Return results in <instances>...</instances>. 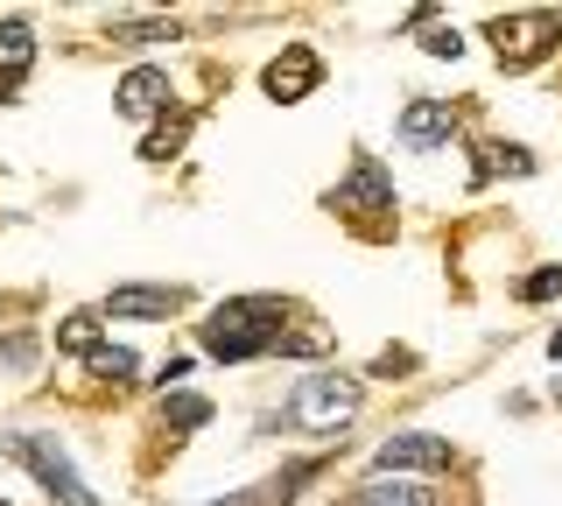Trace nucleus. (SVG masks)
<instances>
[{"label":"nucleus","mask_w":562,"mask_h":506,"mask_svg":"<svg viewBox=\"0 0 562 506\" xmlns=\"http://www.w3.org/2000/svg\"><path fill=\"white\" fill-rule=\"evenodd\" d=\"M281 317L289 310L274 295H239V303H218L204 317V352L211 359H254V352H274L281 345Z\"/></svg>","instance_id":"nucleus-1"},{"label":"nucleus","mask_w":562,"mask_h":506,"mask_svg":"<svg viewBox=\"0 0 562 506\" xmlns=\"http://www.w3.org/2000/svg\"><path fill=\"white\" fill-rule=\"evenodd\" d=\"M359 401H366V387L351 373H310L303 387L289 394V423L310 429V436H338L351 415H359Z\"/></svg>","instance_id":"nucleus-2"},{"label":"nucleus","mask_w":562,"mask_h":506,"mask_svg":"<svg viewBox=\"0 0 562 506\" xmlns=\"http://www.w3.org/2000/svg\"><path fill=\"white\" fill-rule=\"evenodd\" d=\"M555 43H562V22H555V14H499V22H492V49H499L506 71L541 64Z\"/></svg>","instance_id":"nucleus-3"},{"label":"nucleus","mask_w":562,"mask_h":506,"mask_svg":"<svg viewBox=\"0 0 562 506\" xmlns=\"http://www.w3.org/2000/svg\"><path fill=\"white\" fill-rule=\"evenodd\" d=\"M8 458H22L64 506H92L85 479H78V471H70V458H64V443H49V436H8Z\"/></svg>","instance_id":"nucleus-4"},{"label":"nucleus","mask_w":562,"mask_h":506,"mask_svg":"<svg viewBox=\"0 0 562 506\" xmlns=\"http://www.w3.org/2000/svg\"><path fill=\"white\" fill-rule=\"evenodd\" d=\"M443 464H450V443L429 436V429H401V436H386V443L373 450L380 479H401V471H443Z\"/></svg>","instance_id":"nucleus-5"},{"label":"nucleus","mask_w":562,"mask_h":506,"mask_svg":"<svg viewBox=\"0 0 562 506\" xmlns=\"http://www.w3.org/2000/svg\"><path fill=\"white\" fill-rule=\"evenodd\" d=\"M316 85H324V64H316V49H281V57L268 64V71H260V92L274 99V106H295V99H310Z\"/></svg>","instance_id":"nucleus-6"},{"label":"nucleus","mask_w":562,"mask_h":506,"mask_svg":"<svg viewBox=\"0 0 562 506\" xmlns=\"http://www.w3.org/2000/svg\"><path fill=\"white\" fill-rule=\"evenodd\" d=\"M330 204H338V212H359V218H386L394 212V183H386L380 162H359L338 190H330Z\"/></svg>","instance_id":"nucleus-7"},{"label":"nucleus","mask_w":562,"mask_h":506,"mask_svg":"<svg viewBox=\"0 0 562 506\" xmlns=\"http://www.w3.org/2000/svg\"><path fill=\"white\" fill-rule=\"evenodd\" d=\"M113 106L120 113H134V120H148V113H162L169 106V71H155V64H134L127 78H120V92H113Z\"/></svg>","instance_id":"nucleus-8"},{"label":"nucleus","mask_w":562,"mask_h":506,"mask_svg":"<svg viewBox=\"0 0 562 506\" xmlns=\"http://www.w3.org/2000/svg\"><path fill=\"white\" fill-rule=\"evenodd\" d=\"M450 134H457V113L443 99H415V106L401 113V142L408 148H436V142H450Z\"/></svg>","instance_id":"nucleus-9"},{"label":"nucleus","mask_w":562,"mask_h":506,"mask_svg":"<svg viewBox=\"0 0 562 506\" xmlns=\"http://www.w3.org/2000/svg\"><path fill=\"white\" fill-rule=\"evenodd\" d=\"M345 506H443V499H436V485H415V479H394V485H386L380 471H373V479H366Z\"/></svg>","instance_id":"nucleus-10"},{"label":"nucleus","mask_w":562,"mask_h":506,"mask_svg":"<svg viewBox=\"0 0 562 506\" xmlns=\"http://www.w3.org/2000/svg\"><path fill=\"white\" fill-rule=\"evenodd\" d=\"M105 310H113V317H176V310H183V289H113Z\"/></svg>","instance_id":"nucleus-11"},{"label":"nucleus","mask_w":562,"mask_h":506,"mask_svg":"<svg viewBox=\"0 0 562 506\" xmlns=\"http://www.w3.org/2000/svg\"><path fill=\"white\" fill-rule=\"evenodd\" d=\"M29 57H35V36H29V22L22 14H0V78H22L29 71Z\"/></svg>","instance_id":"nucleus-12"},{"label":"nucleus","mask_w":562,"mask_h":506,"mask_svg":"<svg viewBox=\"0 0 562 506\" xmlns=\"http://www.w3.org/2000/svg\"><path fill=\"white\" fill-rule=\"evenodd\" d=\"M527 169H535V155L520 142H485L479 148V177H527Z\"/></svg>","instance_id":"nucleus-13"},{"label":"nucleus","mask_w":562,"mask_h":506,"mask_svg":"<svg viewBox=\"0 0 562 506\" xmlns=\"http://www.w3.org/2000/svg\"><path fill=\"white\" fill-rule=\"evenodd\" d=\"M57 345H64V352H85V359H92V352H99V310H70V317L57 324Z\"/></svg>","instance_id":"nucleus-14"},{"label":"nucleus","mask_w":562,"mask_h":506,"mask_svg":"<svg viewBox=\"0 0 562 506\" xmlns=\"http://www.w3.org/2000/svg\"><path fill=\"white\" fill-rule=\"evenodd\" d=\"M183 142H190V113H169L162 127H155L148 142H140V155H148V162H169V155L183 148Z\"/></svg>","instance_id":"nucleus-15"},{"label":"nucleus","mask_w":562,"mask_h":506,"mask_svg":"<svg viewBox=\"0 0 562 506\" xmlns=\"http://www.w3.org/2000/svg\"><path fill=\"white\" fill-rule=\"evenodd\" d=\"M162 423L190 436V429H204V423H211V401H204V394H169V401H162Z\"/></svg>","instance_id":"nucleus-16"},{"label":"nucleus","mask_w":562,"mask_h":506,"mask_svg":"<svg viewBox=\"0 0 562 506\" xmlns=\"http://www.w3.org/2000/svg\"><path fill=\"white\" fill-rule=\"evenodd\" d=\"M274 352H289V359H324V352H330V330H316V324H303V330H289V338H281Z\"/></svg>","instance_id":"nucleus-17"},{"label":"nucleus","mask_w":562,"mask_h":506,"mask_svg":"<svg viewBox=\"0 0 562 506\" xmlns=\"http://www.w3.org/2000/svg\"><path fill=\"white\" fill-rule=\"evenodd\" d=\"M92 380H134V352H127V345H99V352H92Z\"/></svg>","instance_id":"nucleus-18"},{"label":"nucleus","mask_w":562,"mask_h":506,"mask_svg":"<svg viewBox=\"0 0 562 506\" xmlns=\"http://www.w3.org/2000/svg\"><path fill=\"white\" fill-rule=\"evenodd\" d=\"M35 352H43V345H35V330H14V338L0 345V366H14V373H29V366H35Z\"/></svg>","instance_id":"nucleus-19"},{"label":"nucleus","mask_w":562,"mask_h":506,"mask_svg":"<svg viewBox=\"0 0 562 506\" xmlns=\"http://www.w3.org/2000/svg\"><path fill=\"white\" fill-rule=\"evenodd\" d=\"M549 295H562V268H535L520 282V303H549Z\"/></svg>","instance_id":"nucleus-20"},{"label":"nucleus","mask_w":562,"mask_h":506,"mask_svg":"<svg viewBox=\"0 0 562 506\" xmlns=\"http://www.w3.org/2000/svg\"><path fill=\"white\" fill-rule=\"evenodd\" d=\"M113 36L120 43H162V36H176V22H113Z\"/></svg>","instance_id":"nucleus-21"},{"label":"nucleus","mask_w":562,"mask_h":506,"mask_svg":"<svg viewBox=\"0 0 562 506\" xmlns=\"http://www.w3.org/2000/svg\"><path fill=\"white\" fill-rule=\"evenodd\" d=\"M457 49H464V43H457V29H429V57H457Z\"/></svg>","instance_id":"nucleus-22"},{"label":"nucleus","mask_w":562,"mask_h":506,"mask_svg":"<svg viewBox=\"0 0 562 506\" xmlns=\"http://www.w3.org/2000/svg\"><path fill=\"white\" fill-rule=\"evenodd\" d=\"M549 359H562V330H549Z\"/></svg>","instance_id":"nucleus-23"},{"label":"nucleus","mask_w":562,"mask_h":506,"mask_svg":"<svg viewBox=\"0 0 562 506\" xmlns=\"http://www.w3.org/2000/svg\"><path fill=\"white\" fill-rule=\"evenodd\" d=\"M0 506H8V499H0Z\"/></svg>","instance_id":"nucleus-24"}]
</instances>
